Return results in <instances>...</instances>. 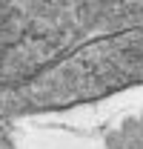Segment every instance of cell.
Returning <instances> with one entry per match:
<instances>
[{"label": "cell", "instance_id": "7a4b0ae2", "mask_svg": "<svg viewBox=\"0 0 143 149\" xmlns=\"http://www.w3.org/2000/svg\"><path fill=\"white\" fill-rule=\"evenodd\" d=\"M106 146L109 149H126V146H129V141H126L123 132H112V135L106 138Z\"/></svg>", "mask_w": 143, "mask_h": 149}, {"label": "cell", "instance_id": "6da1fadb", "mask_svg": "<svg viewBox=\"0 0 143 149\" xmlns=\"http://www.w3.org/2000/svg\"><path fill=\"white\" fill-rule=\"evenodd\" d=\"M120 132L126 135V141H143V120L140 118H129Z\"/></svg>", "mask_w": 143, "mask_h": 149}, {"label": "cell", "instance_id": "277c9868", "mask_svg": "<svg viewBox=\"0 0 143 149\" xmlns=\"http://www.w3.org/2000/svg\"><path fill=\"white\" fill-rule=\"evenodd\" d=\"M140 120H143V118H140Z\"/></svg>", "mask_w": 143, "mask_h": 149}, {"label": "cell", "instance_id": "3957f363", "mask_svg": "<svg viewBox=\"0 0 143 149\" xmlns=\"http://www.w3.org/2000/svg\"><path fill=\"white\" fill-rule=\"evenodd\" d=\"M126 149H143V141H129V146Z\"/></svg>", "mask_w": 143, "mask_h": 149}]
</instances>
